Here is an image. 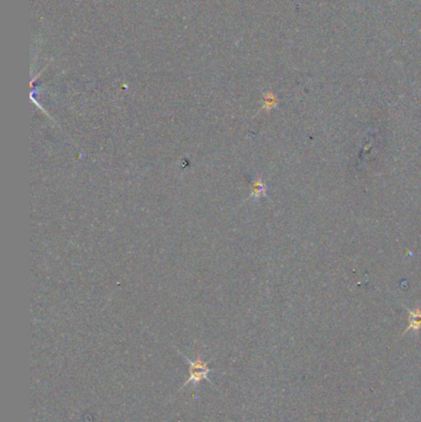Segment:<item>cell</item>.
<instances>
[{
	"mask_svg": "<svg viewBox=\"0 0 421 422\" xmlns=\"http://www.w3.org/2000/svg\"><path fill=\"white\" fill-rule=\"evenodd\" d=\"M407 312H409V325H407L404 334H406V332L409 331H419L421 329V309L420 307H416V309L407 310Z\"/></svg>",
	"mask_w": 421,
	"mask_h": 422,
	"instance_id": "2",
	"label": "cell"
},
{
	"mask_svg": "<svg viewBox=\"0 0 421 422\" xmlns=\"http://www.w3.org/2000/svg\"><path fill=\"white\" fill-rule=\"evenodd\" d=\"M276 105H277V98L272 93H268L265 95V99H263V104H262V109H261V110H265V112H271L273 108H276Z\"/></svg>",
	"mask_w": 421,
	"mask_h": 422,
	"instance_id": "4",
	"label": "cell"
},
{
	"mask_svg": "<svg viewBox=\"0 0 421 422\" xmlns=\"http://www.w3.org/2000/svg\"><path fill=\"white\" fill-rule=\"evenodd\" d=\"M266 193H267V186H266L265 182L261 179L260 177L257 178L254 182V185H252V193L251 197H255V199H260V197L265 196Z\"/></svg>",
	"mask_w": 421,
	"mask_h": 422,
	"instance_id": "3",
	"label": "cell"
},
{
	"mask_svg": "<svg viewBox=\"0 0 421 422\" xmlns=\"http://www.w3.org/2000/svg\"><path fill=\"white\" fill-rule=\"evenodd\" d=\"M189 367H190V370H189V379L187 380V384L190 383V381H195V383H198V381H200L202 379H206L208 378V373H209V368L206 366V363H204L202 362V359L198 358L195 362H192L189 361Z\"/></svg>",
	"mask_w": 421,
	"mask_h": 422,
	"instance_id": "1",
	"label": "cell"
}]
</instances>
